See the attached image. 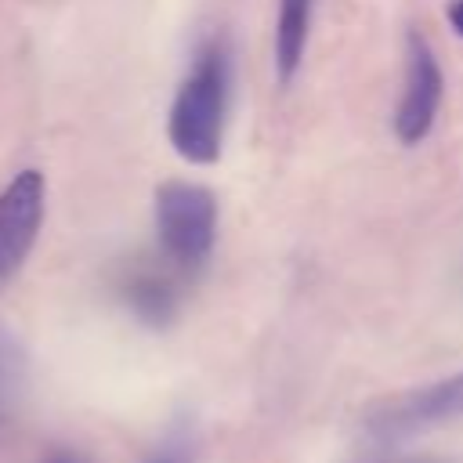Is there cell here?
<instances>
[{"instance_id": "cell-1", "label": "cell", "mask_w": 463, "mask_h": 463, "mask_svg": "<svg viewBox=\"0 0 463 463\" xmlns=\"http://www.w3.org/2000/svg\"><path fill=\"white\" fill-rule=\"evenodd\" d=\"M228 90H232L228 47L224 40H210L199 47L192 69L184 72L166 119V137L184 163L195 166L217 163L224 141V119H228Z\"/></svg>"}, {"instance_id": "cell-2", "label": "cell", "mask_w": 463, "mask_h": 463, "mask_svg": "<svg viewBox=\"0 0 463 463\" xmlns=\"http://www.w3.org/2000/svg\"><path fill=\"white\" fill-rule=\"evenodd\" d=\"M156 235L177 268H199L217 242V199L195 181H163L156 188Z\"/></svg>"}, {"instance_id": "cell-3", "label": "cell", "mask_w": 463, "mask_h": 463, "mask_svg": "<svg viewBox=\"0 0 463 463\" xmlns=\"http://www.w3.org/2000/svg\"><path fill=\"white\" fill-rule=\"evenodd\" d=\"M456 420H463V373H452L434 383L376 402L362 416V430L365 438L380 445H398V441H409L416 434L438 430Z\"/></svg>"}, {"instance_id": "cell-4", "label": "cell", "mask_w": 463, "mask_h": 463, "mask_svg": "<svg viewBox=\"0 0 463 463\" xmlns=\"http://www.w3.org/2000/svg\"><path fill=\"white\" fill-rule=\"evenodd\" d=\"M47 213V181L40 170L14 174L0 192V286L29 260Z\"/></svg>"}, {"instance_id": "cell-5", "label": "cell", "mask_w": 463, "mask_h": 463, "mask_svg": "<svg viewBox=\"0 0 463 463\" xmlns=\"http://www.w3.org/2000/svg\"><path fill=\"white\" fill-rule=\"evenodd\" d=\"M445 98V76L441 65L427 43L423 33H409L405 36V87H402V101L394 109V134L402 145H420L441 109Z\"/></svg>"}, {"instance_id": "cell-6", "label": "cell", "mask_w": 463, "mask_h": 463, "mask_svg": "<svg viewBox=\"0 0 463 463\" xmlns=\"http://www.w3.org/2000/svg\"><path fill=\"white\" fill-rule=\"evenodd\" d=\"M311 11H315V0H279L275 72L282 83H289L304 61V47H307V33H311Z\"/></svg>"}, {"instance_id": "cell-7", "label": "cell", "mask_w": 463, "mask_h": 463, "mask_svg": "<svg viewBox=\"0 0 463 463\" xmlns=\"http://www.w3.org/2000/svg\"><path fill=\"white\" fill-rule=\"evenodd\" d=\"M123 297H127L130 311H134L141 322H148V326H163V322H170L174 311H177L174 286H170L166 279L152 275V271L130 275V282L123 286Z\"/></svg>"}, {"instance_id": "cell-8", "label": "cell", "mask_w": 463, "mask_h": 463, "mask_svg": "<svg viewBox=\"0 0 463 463\" xmlns=\"http://www.w3.org/2000/svg\"><path fill=\"white\" fill-rule=\"evenodd\" d=\"M25 380H29L25 351L14 340V333L7 326H0V427H7L11 416L18 412L22 394H25Z\"/></svg>"}, {"instance_id": "cell-9", "label": "cell", "mask_w": 463, "mask_h": 463, "mask_svg": "<svg viewBox=\"0 0 463 463\" xmlns=\"http://www.w3.org/2000/svg\"><path fill=\"white\" fill-rule=\"evenodd\" d=\"M195 456H199L195 427H192L188 420H181V423H174V427L159 438V445H156L141 463H195Z\"/></svg>"}, {"instance_id": "cell-10", "label": "cell", "mask_w": 463, "mask_h": 463, "mask_svg": "<svg viewBox=\"0 0 463 463\" xmlns=\"http://www.w3.org/2000/svg\"><path fill=\"white\" fill-rule=\"evenodd\" d=\"M445 14H449V25L456 29V36H463V0H449Z\"/></svg>"}, {"instance_id": "cell-11", "label": "cell", "mask_w": 463, "mask_h": 463, "mask_svg": "<svg viewBox=\"0 0 463 463\" xmlns=\"http://www.w3.org/2000/svg\"><path fill=\"white\" fill-rule=\"evenodd\" d=\"M40 463H83L76 452H51L47 459H40Z\"/></svg>"}]
</instances>
